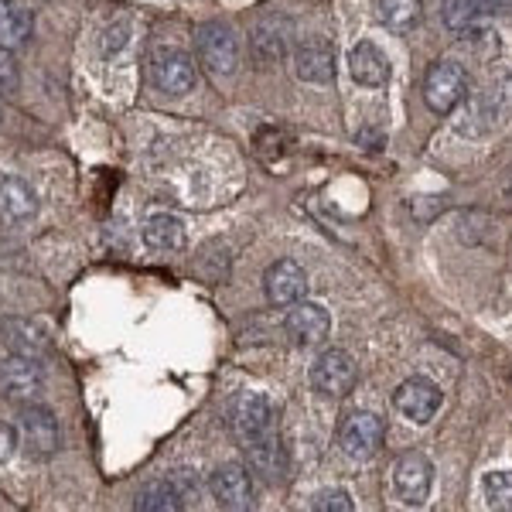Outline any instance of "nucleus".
I'll use <instances>...</instances> for the list:
<instances>
[{
	"instance_id": "f257e3e1",
	"label": "nucleus",
	"mask_w": 512,
	"mask_h": 512,
	"mask_svg": "<svg viewBox=\"0 0 512 512\" xmlns=\"http://www.w3.org/2000/svg\"><path fill=\"white\" fill-rule=\"evenodd\" d=\"M243 59V45L239 35L222 21H205L195 31V62L202 65L209 76H233Z\"/></svg>"
},
{
	"instance_id": "f03ea898",
	"label": "nucleus",
	"mask_w": 512,
	"mask_h": 512,
	"mask_svg": "<svg viewBox=\"0 0 512 512\" xmlns=\"http://www.w3.org/2000/svg\"><path fill=\"white\" fill-rule=\"evenodd\" d=\"M359 383V369H355V359L345 349H328L321 352L315 362H311V386L321 396H349Z\"/></svg>"
},
{
	"instance_id": "7ed1b4c3",
	"label": "nucleus",
	"mask_w": 512,
	"mask_h": 512,
	"mask_svg": "<svg viewBox=\"0 0 512 512\" xmlns=\"http://www.w3.org/2000/svg\"><path fill=\"white\" fill-rule=\"evenodd\" d=\"M468 96V72L458 62H434L424 79V103L434 113L448 117L454 106Z\"/></svg>"
},
{
	"instance_id": "20e7f679",
	"label": "nucleus",
	"mask_w": 512,
	"mask_h": 512,
	"mask_svg": "<svg viewBox=\"0 0 512 512\" xmlns=\"http://www.w3.org/2000/svg\"><path fill=\"white\" fill-rule=\"evenodd\" d=\"M151 82L164 96H188L198 86V62L181 48H164L151 62Z\"/></svg>"
},
{
	"instance_id": "39448f33",
	"label": "nucleus",
	"mask_w": 512,
	"mask_h": 512,
	"mask_svg": "<svg viewBox=\"0 0 512 512\" xmlns=\"http://www.w3.org/2000/svg\"><path fill=\"white\" fill-rule=\"evenodd\" d=\"M18 441L24 444V451L31 458H52L62 448V434H59V420L52 410L45 407H24V414L18 420Z\"/></svg>"
},
{
	"instance_id": "423d86ee",
	"label": "nucleus",
	"mask_w": 512,
	"mask_h": 512,
	"mask_svg": "<svg viewBox=\"0 0 512 512\" xmlns=\"http://www.w3.org/2000/svg\"><path fill=\"white\" fill-rule=\"evenodd\" d=\"M383 434V420L369 414V410H355L338 427V448L355 461H366L383 448Z\"/></svg>"
},
{
	"instance_id": "0eeeda50",
	"label": "nucleus",
	"mask_w": 512,
	"mask_h": 512,
	"mask_svg": "<svg viewBox=\"0 0 512 512\" xmlns=\"http://www.w3.org/2000/svg\"><path fill=\"white\" fill-rule=\"evenodd\" d=\"M270 420H274V410H270V400L263 393L246 390L229 403V431H233L239 444L267 434Z\"/></svg>"
},
{
	"instance_id": "6e6552de",
	"label": "nucleus",
	"mask_w": 512,
	"mask_h": 512,
	"mask_svg": "<svg viewBox=\"0 0 512 512\" xmlns=\"http://www.w3.org/2000/svg\"><path fill=\"white\" fill-rule=\"evenodd\" d=\"M434 485V465L420 451H407L393 465V489L407 506H424Z\"/></svg>"
},
{
	"instance_id": "1a4fd4ad",
	"label": "nucleus",
	"mask_w": 512,
	"mask_h": 512,
	"mask_svg": "<svg viewBox=\"0 0 512 512\" xmlns=\"http://www.w3.org/2000/svg\"><path fill=\"white\" fill-rule=\"evenodd\" d=\"M38 393H41V369L35 359L11 355L7 362H0V400L28 407Z\"/></svg>"
},
{
	"instance_id": "9d476101",
	"label": "nucleus",
	"mask_w": 512,
	"mask_h": 512,
	"mask_svg": "<svg viewBox=\"0 0 512 512\" xmlns=\"http://www.w3.org/2000/svg\"><path fill=\"white\" fill-rule=\"evenodd\" d=\"M441 403H444L441 390H437V383H431L427 376H410L407 383H400V390L393 393V407L407 420H414V424L434 420Z\"/></svg>"
},
{
	"instance_id": "9b49d317",
	"label": "nucleus",
	"mask_w": 512,
	"mask_h": 512,
	"mask_svg": "<svg viewBox=\"0 0 512 512\" xmlns=\"http://www.w3.org/2000/svg\"><path fill=\"white\" fill-rule=\"evenodd\" d=\"M212 499L219 502L222 509H250L253 502V472L239 461H226L219 465L209 478Z\"/></svg>"
},
{
	"instance_id": "f8f14e48",
	"label": "nucleus",
	"mask_w": 512,
	"mask_h": 512,
	"mask_svg": "<svg viewBox=\"0 0 512 512\" xmlns=\"http://www.w3.org/2000/svg\"><path fill=\"white\" fill-rule=\"evenodd\" d=\"M263 294H267V301L274 308H291V304L304 301V294H308V274H304L301 263L277 260L263 274Z\"/></svg>"
},
{
	"instance_id": "ddd939ff",
	"label": "nucleus",
	"mask_w": 512,
	"mask_h": 512,
	"mask_svg": "<svg viewBox=\"0 0 512 512\" xmlns=\"http://www.w3.org/2000/svg\"><path fill=\"white\" fill-rule=\"evenodd\" d=\"M38 216V195L24 178H0V226H24Z\"/></svg>"
},
{
	"instance_id": "4468645a",
	"label": "nucleus",
	"mask_w": 512,
	"mask_h": 512,
	"mask_svg": "<svg viewBox=\"0 0 512 512\" xmlns=\"http://www.w3.org/2000/svg\"><path fill=\"white\" fill-rule=\"evenodd\" d=\"M284 328L297 345H318L332 332V315L315 301H297L291 304V315H287Z\"/></svg>"
},
{
	"instance_id": "2eb2a0df",
	"label": "nucleus",
	"mask_w": 512,
	"mask_h": 512,
	"mask_svg": "<svg viewBox=\"0 0 512 512\" xmlns=\"http://www.w3.org/2000/svg\"><path fill=\"white\" fill-rule=\"evenodd\" d=\"M349 72L359 86H383L390 79V59L383 55V48H376L373 41H359L349 52Z\"/></svg>"
},
{
	"instance_id": "dca6fc26",
	"label": "nucleus",
	"mask_w": 512,
	"mask_h": 512,
	"mask_svg": "<svg viewBox=\"0 0 512 512\" xmlns=\"http://www.w3.org/2000/svg\"><path fill=\"white\" fill-rule=\"evenodd\" d=\"M495 7H499V0H448L444 24L454 35H475V31H482L489 24Z\"/></svg>"
},
{
	"instance_id": "f3484780",
	"label": "nucleus",
	"mask_w": 512,
	"mask_h": 512,
	"mask_svg": "<svg viewBox=\"0 0 512 512\" xmlns=\"http://www.w3.org/2000/svg\"><path fill=\"white\" fill-rule=\"evenodd\" d=\"M144 246L154 253H178L185 250V222H181L175 212H154L151 219L144 222Z\"/></svg>"
},
{
	"instance_id": "a211bd4d",
	"label": "nucleus",
	"mask_w": 512,
	"mask_h": 512,
	"mask_svg": "<svg viewBox=\"0 0 512 512\" xmlns=\"http://www.w3.org/2000/svg\"><path fill=\"white\" fill-rule=\"evenodd\" d=\"M243 448H246V468H250V472L267 478V482H277V478L284 475V448H280V441L270 431L263 437L246 441Z\"/></svg>"
},
{
	"instance_id": "6ab92c4d",
	"label": "nucleus",
	"mask_w": 512,
	"mask_h": 512,
	"mask_svg": "<svg viewBox=\"0 0 512 512\" xmlns=\"http://www.w3.org/2000/svg\"><path fill=\"white\" fill-rule=\"evenodd\" d=\"M294 72L301 82H315V86H328L335 79V62H332V48L308 41L294 52Z\"/></svg>"
},
{
	"instance_id": "aec40b11",
	"label": "nucleus",
	"mask_w": 512,
	"mask_h": 512,
	"mask_svg": "<svg viewBox=\"0 0 512 512\" xmlns=\"http://www.w3.org/2000/svg\"><path fill=\"white\" fill-rule=\"evenodd\" d=\"M35 14L24 0H0V45L18 48L31 38Z\"/></svg>"
},
{
	"instance_id": "412c9836",
	"label": "nucleus",
	"mask_w": 512,
	"mask_h": 512,
	"mask_svg": "<svg viewBox=\"0 0 512 512\" xmlns=\"http://www.w3.org/2000/svg\"><path fill=\"white\" fill-rule=\"evenodd\" d=\"M0 332H4V345L14 355L38 359V355L48 352V335H45V328L35 325V321H4Z\"/></svg>"
},
{
	"instance_id": "4be33fe9",
	"label": "nucleus",
	"mask_w": 512,
	"mask_h": 512,
	"mask_svg": "<svg viewBox=\"0 0 512 512\" xmlns=\"http://www.w3.org/2000/svg\"><path fill=\"white\" fill-rule=\"evenodd\" d=\"M134 509H140V512H178V509H185V502H181V495L175 492L171 478H158V482H147L144 489L137 492Z\"/></svg>"
},
{
	"instance_id": "5701e85b",
	"label": "nucleus",
	"mask_w": 512,
	"mask_h": 512,
	"mask_svg": "<svg viewBox=\"0 0 512 512\" xmlns=\"http://www.w3.org/2000/svg\"><path fill=\"white\" fill-rule=\"evenodd\" d=\"M379 18L390 31H414L424 21V7L420 0H379Z\"/></svg>"
},
{
	"instance_id": "b1692460",
	"label": "nucleus",
	"mask_w": 512,
	"mask_h": 512,
	"mask_svg": "<svg viewBox=\"0 0 512 512\" xmlns=\"http://www.w3.org/2000/svg\"><path fill=\"white\" fill-rule=\"evenodd\" d=\"M253 52L260 65H270V62H280L287 55V38L280 31H270V24H260L253 31Z\"/></svg>"
},
{
	"instance_id": "393cba45",
	"label": "nucleus",
	"mask_w": 512,
	"mask_h": 512,
	"mask_svg": "<svg viewBox=\"0 0 512 512\" xmlns=\"http://www.w3.org/2000/svg\"><path fill=\"white\" fill-rule=\"evenodd\" d=\"M482 489L492 509H512V472H489L482 478Z\"/></svg>"
},
{
	"instance_id": "a878e982",
	"label": "nucleus",
	"mask_w": 512,
	"mask_h": 512,
	"mask_svg": "<svg viewBox=\"0 0 512 512\" xmlns=\"http://www.w3.org/2000/svg\"><path fill=\"white\" fill-rule=\"evenodd\" d=\"M318 512H352L355 502L349 499V492L345 489H325L315 495V502H311Z\"/></svg>"
},
{
	"instance_id": "bb28decb",
	"label": "nucleus",
	"mask_w": 512,
	"mask_h": 512,
	"mask_svg": "<svg viewBox=\"0 0 512 512\" xmlns=\"http://www.w3.org/2000/svg\"><path fill=\"white\" fill-rule=\"evenodd\" d=\"M14 86H18V59H14L11 48L0 45V93Z\"/></svg>"
},
{
	"instance_id": "cd10ccee",
	"label": "nucleus",
	"mask_w": 512,
	"mask_h": 512,
	"mask_svg": "<svg viewBox=\"0 0 512 512\" xmlns=\"http://www.w3.org/2000/svg\"><path fill=\"white\" fill-rule=\"evenodd\" d=\"M171 485H175V492L181 495V502H195V495H198V482H195V475L188 472V468H178L175 475H171Z\"/></svg>"
},
{
	"instance_id": "c85d7f7f",
	"label": "nucleus",
	"mask_w": 512,
	"mask_h": 512,
	"mask_svg": "<svg viewBox=\"0 0 512 512\" xmlns=\"http://www.w3.org/2000/svg\"><path fill=\"white\" fill-rule=\"evenodd\" d=\"M18 431H14L11 424H4V420H0V461H7L11 458L14 451H18Z\"/></svg>"
}]
</instances>
